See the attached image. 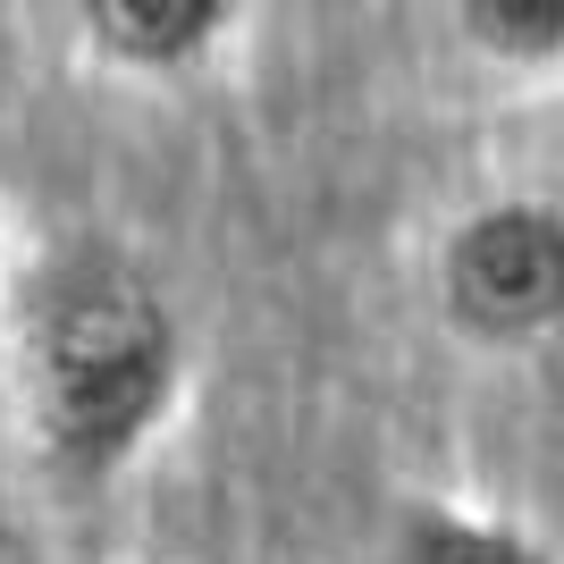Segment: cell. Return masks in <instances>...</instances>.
<instances>
[{"label":"cell","mask_w":564,"mask_h":564,"mask_svg":"<svg viewBox=\"0 0 564 564\" xmlns=\"http://www.w3.org/2000/svg\"><path fill=\"white\" fill-rule=\"evenodd\" d=\"M9 270H18V261H9V228H0V286H9Z\"/></svg>","instance_id":"6"},{"label":"cell","mask_w":564,"mask_h":564,"mask_svg":"<svg viewBox=\"0 0 564 564\" xmlns=\"http://www.w3.org/2000/svg\"><path fill=\"white\" fill-rule=\"evenodd\" d=\"M397 564H564L547 540H531L522 522L471 514V506H404L397 522Z\"/></svg>","instance_id":"4"},{"label":"cell","mask_w":564,"mask_h":564,"mask_svg":"<svg viewBox=\"0 0 564 564\" xmlns=\"http://www.w3.org/2000/svg\"><path fill=\"white\" fill-rule=\"evenodd\" d=\"M236 25H245V0H85L76 9L85 51L127 76H186L236 43Z\"/></svg>","instance_id":"3"},{"label":"cell","mask_w":564,"mask_h":564,"mask_svg":"<svg viewBox=\"0 0 564 564\" xmlns=\"http://www.w3.org/2000/svg\"><path fill=\"white\" fill-rule=\"evenodd\" d=\"M0 346L34 464L68 497L118 489L186 404V329L161 279L101 228L34 245L0 286Z\"/></svg>","instance_id":"1"},{"label":"cell","mask_w":564,"mask_h":564,"mask_svg":"<svg viewBox=\"0 0 564 564\" xmlns=\"http://www.w3.org/2000/svg\"><path fill=\"white\" fill-rule=\"evenodd\" d=\"M438 321L471 346H540L564 329V212L540 194H497L438 245Z\"/></svg>","instance_id":"2"},{"label":"cell","mask_w":564,"mask_h":564,"mask_svg":"<svg viewBox=\"0 0 564 564\" xmlns=\"http://www.w3.org/2000/svg\"><path fill=\"white\" fill-rule=\"evenodd\" d=\"M447 25L464 34L471 59L514 76H556L564 68V0H455Z\"/></svg>","instance_id":"5"}]
</instances>
